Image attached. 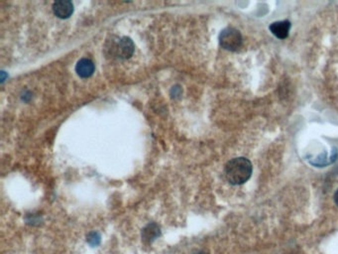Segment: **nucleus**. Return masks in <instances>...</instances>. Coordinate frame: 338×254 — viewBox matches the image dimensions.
I'll list each match as a JSON object with an SVG mask.
<instances>
[{
    "label": "nucleus",
    "instance_id": "nucleus-9",
    "mask_svg": "<svg viewBox=\"0 0 338 254\" xmlns=\"http://www.w3.org/2000/svg\"><path fill=\"white\" fill-rule=\"evenodd\" d=\"M334 202L337 204L338 206V190L336 191V193L334 194Z\"/></svg>",
    "mask_w": 338,
    "mask_h": 254
},
{
    "label": "nucleus",
    "instance_id": "nucleus-8",
    "mask_svg": "<svg viewBox=\"0 0 338 254\" xmlns=\"http://www.w3.org/2000/svg\"><path fill=\"white\" fill-rule=\"evenodd\" d=\"M88 242L92 244V245H97L100 241V237L97 235V234H92L88 236V238H87Z\"/></svg>",
    "mask_w": 338,
    "mask_h": 254
},
{
    "label": "nucleus",
    "instance_id": "nucleus-5",
    "mask_svg": "<svg viewBox=\"0 0 338 254\" xmlns=\"http://www.w3.org/2000/svg\"><path fill=\"white\" fill-rule=\"evenodd\" d=\"M270 31L275 35L278 39L284 40L289 36L290 29V22L288 20L278 21L270 25Z\"/></svg>",
    "mask_w": 338,
    "mask_h": 254
},
{
    "label": "nucleus",
    "instance_id": "nucleus-1",
    "mask_svg": "<svg viewBox=\"0 0 338 254\" xmlns=\"http://www.w3.org/2000/svg\"><path fill=\"white\" fill-rule=\"evenodd\" d=\"M253 172L252 163L244 158L237 157L226 163L224 168L226 180L231 185H242L246 183Z\"/></svg>",
    "mask_w": 338,
    "mask_h": 254
},
{
    "label": "nucleus",
    "instance_id": "nucleus-10",
    "mask_svg": "<svg viewBox=\"0 0 338 254\" xmlns=\"http://www.w3.org/2000/svg\"><path fill=\"white\" fill-rule=\"evenodd\" d=\"M196 254H205V253H204V252H198V253H196Z\"/></svg>",
    "mask_w": 338,
    "mask_h": 254
},
{
    "label": "nucleus",
    "instance_id": "nucleus-3",
    "mask_svg": "<svg viewBox=\"0 0 338 254\" xmlns=\"http://www.w3.org/2000/svg\"><path fill=\"white\" fill-rule=\"evenodd\" d=\"M109 49L112 56L119 59H129L134 53V44L130 38L122 37L112 42Z\"/></svg>",
    "mask_w": 338,
    "mask_h": 254
},
{
    "label": "nucleus",
    "instance_id": "nucleus-2",
    "mask_svg": "<svg viewBox=\"0 0 338 254\" xmlns=\"http://www.w3.org/2000/svg\"><path fill=\"white\" fill-rule=\"evenodd\" d=\"M220 46L228 51H237L242 45V35L237 29L227 27L219 35Z\"/></svg>",
    "mask_w": 338,
    "mask_h": 254
},
{
    "label": "nucleus",
    "instance_id": "nucleus-6",
    "mask_svg": "<svg viewBox=\"0 0 338 254\" xmlns=\"http://www.w3.org/2000/svg\"><path fill=\"white\" fill-rule=\"evenodd\" d=\"M76 72L81 78H89L95 72V64L89 59H81L76 65Z\"/></svg>",
    "mask_w": 338,
    "mask_h": 254
},
{
    "label": "nucleus",
    "instance_id": "nucleus-4",
    "mask_svg": "<svg viewBox=\"0 0 338 254\" xmlns=\"http://www.w3.org/2000/svg\"><path fill=\"white\" fill-rule=\"evenodd\" d=\"M53 11L57 17L69 18L74 12V5L71 1H57L53 4Z\"/></svg>",
    "mask_w": 338,
    "mask_h": 254
},
{
    "label": "nucleus",
    "instance_id": "nucleus-7",
    "mask_svg": "<svg viewBox=\"0 0 338 254\" xmlns=\"http://www.w3.org/2000/svg\"><path fill=\"white\" fill-rule=\"evenodd\" d=\"M160 234H161L160 227L155 223H150L144 228L142 237L147 242H151V241H153L154 239H156L157 237H159Z\"/></svg>",
    "mask_w": 338,
    "mask_h": 254
}]
</instances>
